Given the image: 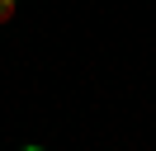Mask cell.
I'll return each instance as SVG.
<instances>
[{"label": "cell", "instance_id": "1", "mask_svg": "<svg viewBox=\"0 0 156 151\" xmlns=\"http://www.w3.org/2000/svg\"><path fill=\"white\" fill-rule=\"evenodd\" d=\"M14 9H19V0H0V24H10Z\"/></svg>", "mask_w": 156, "mask_h": 151}, {"label": "cell", "instance_id": "2", "mask_svg": "<svg viewBox=\"0 0 156 151\" xmlns=\"http://www.w3.org/2000/svg\"><path fill=\"white\" fill-rule=\"evenodd\" d=\"M24 151H43V146H24Z\"/></svg>", "mask_w": 156, "mask_h": 151}]
</instances>
